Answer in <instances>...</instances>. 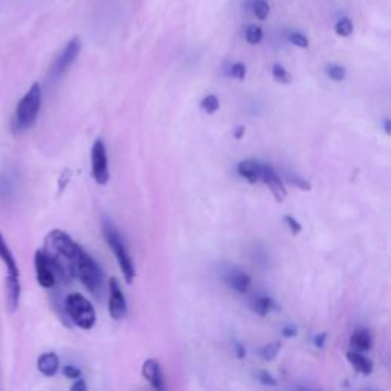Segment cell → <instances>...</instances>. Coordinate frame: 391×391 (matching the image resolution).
<instances>
[{
  "label": "cell",
  "mask_w": 391,
  "mask_h": 391,
  "mask_svg": "<svg viewBox=\"0 0 391 391\" xmlns=\"http://www.w3.org/2000/svg\"><path fill=\"white\" fill-rule=\"evenodd\" d=\"M70 277L78 278L95 297H101L102 289H105V273L84 250L78 252L77 259L72 263Z\"/></svg>",
  "instance_id": "1"
},
{
  "label": "cell",
  "mask_w": 391,
  "mask_h": 391,
  "mask_svg": "<svg viewBox=\"0 0 391 391\" xmlns=\"http://www.w3.org/2000/svg\"><path fill=\"white\" fill-rule=\"evenodd\" d=\"M40 107H42V87L38 83H34L29 87V91L23 95L17 109H15L13 130L15 133H22L31 129L37 121Z\"/></svg>",
  "instance_id": "2"
},
{
  "label": "cell",
  "mask_w": 391,
  "mask_h": 391,
  "mask_svg": "<svg viewBox=\"0 0 391 391\" xmlns=\"http://www.w3.org/2000/svg\"><path fill=\"white\" fill-rule=\"evenodd\" d=\"M34 265L37 282L45 289H51L59 282H68L70 278L60 263L45 250H38L36 252Z\"/></svg>",
  "instance_id": "3"
},
{
  "label": "cell",
  "mask_w": 391,
  "mask_h": 391,
  "mask_svg": "<svg viewBox=\"0 0 391 391\" xmlns=\"http://www.w3.org/2000/svg\"><path fill=\"white\" fill-rule=\"evenodd\" d=\"M102 234H105V238H106V242L109 245V248L114 251V254H115L116 261H118L119 268H121V273L125 278V282L132 284L133 280H135L133 260L130 257L129 251H127L123 238L118 233V229L114 227V223H112L110 220L102 222Z\"/></svg>",
  "instance_id": "4"
},
{
  "label": "cell",
  "mask_w": 391,
  "mask_h": 391,
  "mask_svg": "<svg viewBox=\"0 0 391 391\" xmlns=\"http://www.w3.org/2000/svg\"><path fill=\"white\" fill-rule=\"evenodd\" d=\"M65 310L69 320L83 330H89L97 321V314L91 301L82 293H69L65 300Z\"/></svg>",
  "instance_id": "5"
},
{
  "label": "cell",
  "mask_w": 391,
  "mask_h": 391,
  "mask_svg": "<svg viewBox=\"0 0 391 391\" xmlns=\"http://www.w3.org/2000/svg\"><path fill=\"white\" fill-rule=\"evenodd\" d=\"M82 47H83L82 40L78 37L70 38L68 45L63 47V51L60 52L59 57L54 61V65L51 68V78L57 79L65 75L69 68L77 61L79 52H82Z\"/></svg>",
  "instance_id": "6"
},
{
  "label": "cell",
  "mask_w": 391,
  "mask_h": 391,
  "mask_svg": "<svg viewBox=\"0 0 391 391\" xmlns=\"http://www.w3.org/2000/svg\"><path fill=\"white\" fill-rule=\"evenodd\" d=\"M92 176L98 185H106L109 181V161L105 141L97 139L92 147Z\"/></svg>",
  "instance_id": "7"
},
{
  "label": "cell",
  "mask_w": 391,
  "mask_h": 391,
  "mask_svg": "<svg viewBox=\"0 0 391 391\" xmlns=\"http://www.w3.org/2000/svg\"><path fill=\"white\" fill-rule=\"evenodd\" d=\"M109 291H110V298H109V314L114 320H123L127 315V302L125 297L123 293L121 286L116 278H110L109 282Z\"/></svg>",
  "instance_id": "8"
},
{
  "label": "cell",
  "mask_w": 391,
  "mask_h": 391,
  "mask_svg": "<svg viewBox=\"0 0 391 391\" xmlns=\"http://www.w3.org/2000/svg\"><path fill=\"white\" fill-rule=\"evenodd\" d=\"M265 182V185L270 190V193L274 194L277 202H283L287 196V190L284 187L283 181L278 176L277 171L270 165L261 164V179Z\"/></svg>",
  "instance_id": "9"
},
{
  "label": "cell",
  "mask_w": 391,
  "mask_h": 391,
  "mask_svg": "<svg viewBox=\"0 0 391 391\" xmlns=\"http://www.w3.org/2000/svg\"><path fill=\"white\" fill-rule=\"evenodd\" d=\"M142 376L144 379H147L150 382V385L155 390H164V379H162V371L161 365L156 361V359H147L142 365Z\"/></svg>",
  "instance_id": "10"
},
{
  "label": "cell",
  "mask_w": 391,
  "mask_h": 391,
  "mask_svg": "<svg viewBox=\"0 0 391 391\" xmlns=\"http://www.w3.org/2000/svg\"><path fill=\"white\" fill-rule=\"evenodd\" d=\"M0 260H2L8 270V278H20L17 261H15L14 254L10 250V246H8L2 233H0Z\"/></svg>",
  "instance_id": "11"
},
{
  "label": "cell",
  "mask_w": 391,
  "mask_h": 391,
  "mask_svg": "<svg viewBox=\"0 0 391 391\" xmlns=\"http://www.w3.org/2000/svg\"><path fill=\"white\" fill-rule=\"evenodd\" d=\"M225 283L233 287V289L238 293H248L251 289V277L248 274L242 273V270H231V273L225 277Z\"/></svg>",
  "instance_id": "12"
},
{
  "label": "cell",
  "mask_w": 391,
  "mask_h": 391,
  "mask_svg": "<svg viewBox=\"0 0 391 391\" xmlns=\"http://www.w3.org/2000/svg\"><path fill=\"white\" fill-rule=\"evenodd\" d=\"M59 367H60V359L54 352H47V353L40 355V358L37 359L38 371L45 374V376H47V378L55 376V374H57V371H59Z\"/></svg>",
  "instance_id": "13"
},
{
  "label": "cell",
  "mask_w": 391,
  "mask_h": 391,
  "mask_svg": "<svg viewBox=\"0 0 391 391\" xmlns=\"http://www.w3.org/2000/svg\"><path fill=\"white\" fill-rule=\"evenodd\" d=\"M237 171L250 183H257L261 179V164L252 161V159H246L238 164Z\"/></svg>",
  "instance_id": "14"
},
{
  "label": "cell",
  "mask_w": 391,
  "mask_h": 391,
  "mask_svg": "<svg viewBox=\"0 0 391 391\" xmlns=\"http://www.w3.org/2000/svg\"><path fill=\"white\" fill-rule=\"evenodd\" d=\"M350 346L355 352H369L373 347V337L367 329H356L350 337Z\"/></svg>",
  "instance_id": "15"
},
{
  "label": "cell",
  "mask_w": 391,
  "mask_h": 391,
  "mask_svg": "<svg viewBox=\"0 0 391 391\" xmlns=\"http://www.w3.org/2000/svg\"><path fill=\"white\" fill-rule=\"evenodd\" d=\"M5 291H6L8 309H10L11 312H14V310L19 307V302H20V292H22L20 278H8L6 277Z\"/></svg>",
  "instance_id": "16"
},
{
  "label": "cell",
  "mask_w": 391,
  "mask_h": 391,
  "mask_svg": "<svg viewBox=\"0 0 391 391\" xmlns=\"http://www.w3.org/2000/svg\"><path fill=\"white\" fill-rule=\"evenodd\" d=\"M347 361L358 373L364 374V376H369V374H371V371H373V362L369 358L364 356L361 352L350 350V352H347Z\"/></svg>",
  "instance_id": "17"
},
{
  "label": "cell",
  "mask_w": 391,
  "mask_h": 391,
  "mask_svg": "<svg viewBox=\"0 0 391 391\" xmlns=\"http://www.w3.org/2000/svg\"><path fill=\"white\" fill-rule=\"evenodd\" d=\"M277 305L273 301V298L269 297H260L254 301V310L255 314L260 316H266L270 310H278V307H275Z\"/></svg>",
  "instance_id": "18"
},
{
  "label": "cell",
  "mask_w": 391,
  "mask_h": 391,
  "mask_svg": "<svg viewBox=\"0 0 391 391\" xmlns=\"http://www.w3.org/2000/svg\"><path fill=\"white\" fill-rule=\"evenodd\" d=\"M251 11L254 14V17H257L259 20H266L270 13V6L266 0H252Z\"/></svg>",
  "instance_id": "19"
},
{
  "label": "cell",
  "mask_w": 391,
  "mask_h": 391,
  "mask_svg": "<svg viewBox=\"0 0 391 391\" xmlns=\"http://www.w3.org/2000/svg\"><path fill=\"white\" fill-rule=\"evenodd\" d=\"M335 34L339 37H350L353 34V22L348 17H341L335 23Z\"/></svg>",
  "instance_id": "20"
},
{
  "label": "cell",
  "mask_w": 391,
  "mask_h": 391,
  "mask_svg": "<svg viewBox=\"0 0 391 391\" xmlns=\"http://www.w3.org/2000/svg\"><path fill=\"white\" fill-rule=\"evenodd\" d=\"M245 40L250 45H259L263 40V29L257 25H248L245 29Z\"/></svg>",
  "instance_id": "21"
},
{
  "label": "cell",
  "mask_w": 391,
  "mask_h": 391,
  "mask_svg": "<svg viewBox=\"0 0 391 391\" xmlns=\"http://www.w3.org/2000/svg\"><path fill=\"white\" fill-rule=\"evenodd\" d=\"M273 77L277 83L280 84H291L292 83V75L289 74V70H287L284 66L282 65H274L273 66Z\"/></svg>",
  "instance_id": "22"
},
{
  "label": "cell",
  "mask_w": 391,
  "mask_h": 391,
  "mask_svg": "<svg viewBox=\"0 0 391 391\" xmlns=\"http://www.w3.org/2000/svg\"><path fill=\"white\" fill-rule=\"evenodd\" d=\"M282 348V342L280 341H275V342H270V344L265 346L260 350V356L265 359V361H273L275 359V356L278 355Z\"/></svg>",
  "instance_id": "23"
},
{
  "label": "cell",
  "mask_w": 391,
  "mask_h": 391,
  "mask_svg": "<svg viewBox=\"0 0 391 391\" xmlns=\"http://www.w3.org/2000/svg\"><path fill=\"white\" fill-rule=\"evenodd\" d=\"M219 106L220 102L215 95H208V97H205L201 102V109L205 112V114H210V115L215 114V112L219 110Z\"/></svg>",
  "instance_id": "24"
},
{
  "label": "cell",
  "mask_w": 391,
  "mask_h": 391,
  "mask_svg": "<svg viewBox=\"0 0 391 391\" xmlns=\"http://www.w3.org/2000/svg\"><path fill=\"white\" fill-rule=\"evenodd\" d=\"M325 72H327V75H329L333 82H342V79L346 78V74H347V70L344 66H341V65H327L325 66Z\"/></svg>",
  "instance_id": "25"
},
{
  "label": "cell",
  "mask_w": 391,
  "mask_h": 391,
  "mask_svg": "<svg viewBox=\"0 0 391 391\" xmlns=\"http://www.w3.org/2000/svg\"><path fill=\"white\" fill-rule=\"evenodd\" d=\"M289 42L293 46L301 47V49H307L309 47V38L302 33H298V31H292V33H289Z\"/></svg>",
  "instance_id": "26"
},
{
  "label": "cell",
  "mask_w": 391,
  "mask_h": 391,
  "mask_svg": "<svg viewBox=\"0 0 391 391\" xmlns=\"http://www.w3.org/2000/svg\"><path fill=\"white\" fill-rule=\"evenodd\" d=\"M229 74H231V77H234L237 79H245L246 66L243 65V63H234V65L229 69Z\"/></svg>",
  "instance_id": "27"
},
{
  "label": "cell",
  "mask_w": 391,
  "mask_h": 391,
  "mask_svg": "<svg viewBox=\"0 0 391 391\" xmlns=\"http://www.w3.org/2000/svg\"><path fill=\"white\" fill-rule=\"evenodd\" d=\"M283 220H284V223H286V225H287V227H289V229L292 231V234H295V236H297V234H300V233H301L302 227L300 225V223H298V220H297V219H293V217H292V215L286 214V215H284V217H283Z\"/></svg>",
  "instance_id": "28"
},
{
  "label": "cell",
  "mask_w": 391,
  "mask_h": 391,
  "mask_svg": "<svg viewBox=\"0 0 391 391\" xmlns=\"http://www.w3.org/2000/svg\"><path fill=\"white\" fill-rule=\"evenodd\" d=\"M63 374H65L68 379H78L82 378V370L75 365H66L65 369H63Z\"/></svg>",
  "instance_id": "29"
},
{
  "label": "cell",
  "mask_w": 391,
  "mask_h": 391,
  "mask_svg": "<svg viewBox=\"0 0 391 391\" xmlns=\"http://www.w3.org/2000/svg\"><path fill=\"white\" fill-rule=\"evenodd\" d=\"M259 381L265 385H270V387L277 385L275 378L273 376V374H269L268 371H259Z\"/></svg>",
  "instance_id": "30"
},
{
  "label": "cell",
  "mask_w": 391,
  "mask_h": 391,
  "mask_svg": "<svg viewBox=\"0 0 391 391\" xmlns=\"http://www.w3.org/2000/svg\"><path fill=\"white\" fill-rule=\"evenodd\" d=\"M289 181L292 182V185H295V187H298L300 190H302V191H310L312 190V185H310V183L307 182V181H302V179H300V178H297V176H289Z\"/></svg>",
  "instance_id": "31"
},
{
  "label": "cell",
  "mask_w": 391,
  "mask_h": 391,
  "mask_svg": "<svg viewBox=\"0 0 391 391\" xmlns=\"http://www.w3.org/2000/svg\"><path fill=\"white\" fill-rule=\"evenodd\" d=\"M87 390V385H86V382L83 379H77V382L74 385H72V391H86Z\"/></svg>",
  "instance_id": "32"
},
{
  "label": "cell",
  "mask_w": 391,
  "mask_h": 391,
  "mask_svg": "<svg viewBox=\"0 0 391 391\" xmlns=\"http://www.w3.org/2000/svg\"><path fill=\"white\" fill-rule=\"evenodd\" d=\"M282 333H283L284 338H293L295 335H297V329H295V327H284Z\"/></svg>",
  "instance_id": "33"
},
{
  "label": "cell",
  "mask_w": 391,
  "mask_h": 391,
  "mask_svg": "<svg viewBox=\"0 0 391 391\" xmlns=\"http://www.w3.org/2000/svg\"><path fill=\"white\" fill-rule=\"evenodd\" d=\"M325 338H327V333L316 335V337H315V346H316V347H323Z\"/></svg>",
  "instance_id": "34"
},
{
  "label": "cell",
  "mask_w": 391,
  "mask_h": 391,
  "mask_svg": "<svg viewBox=\"0 0 391 391\" xmlns=\"http://www.w3.org/2000/svg\"><path fill=\"white\" fill-rule=\"evenodd\" d=\"M234 347H236V353H237V358H240V359H242V358H245V356H246V350H245V348H243V347H242L240 344H238V342H236V344H234Z\"/></svg>",
  "instance_id": "35"
},
{
  "label": "cell",
  "mask_w": 391,
  "mask_h": 391,
  "mask_svg": "<svg viewBox=\"0 0 391 391\" xmlns=\"http://www.w3.org/2000/svg\"><path fill=\"white\" fill-rule=\"evenodd\" d=\"M243 135H245V127L242 125V127H238V129L236 130L234 137H236V139H242V138H243Z\"/></svg>",
  "instance_id": "36"
},
{
  "label": "cell",
  "mask_w": 391,
  "mask_h": 391,
  "mask_svg": "<svg viewBox=\"0 0 391 391\" xmlns=\"http://www.w3.org/2000/svg\"><path fill=\"white\" fill-rule=\"evenodd\" d=\"M390 125H391V121L390 119L387 118V119H384V127H385V133L387 135H390L391 133V130H390Z\"/></svg>",
  "instance_id": "37"
}]
</instances>
